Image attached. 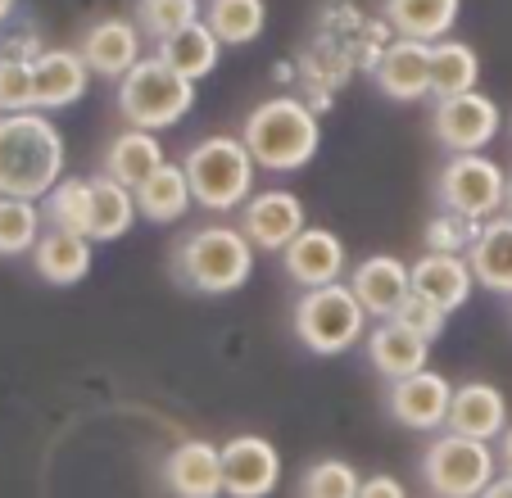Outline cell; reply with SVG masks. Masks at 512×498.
Instances as JSON below:
<instances>
[{"instance_id":"1","label":"cell","mask_w":512,"mask_h":498,"mask_svg":"<svg viewBox=\"0 0 512 498\" xmlns=\"http://www.w3.org/2000/svg\"><path fill=\"white\" fill-rule=\"evenodd\" d=\"M64 159V132L46 109L0 114V195L41 204L64 177Z\"/></svg>"},{"instance_id":"2","label":"cell","mask_w":512,"mask_h":498,"mask_svg":"<svg viewBox=\"0 0 512 498\" xmlns=\"http://www.w3.org/2000/svg\"><path fill=\"white\" fill-rule=\"evenodd\" d=\"M254 277V245L241 227H200L173 249V281L191 295L223 299Z\"/></svg>"},{"instance_id":"3","label":"cell","mask_w":512,"mask_h":498,"mask_svg":"<svg viewBox=\"0 0 512 498\" xmlns=\"http://www.w3.org/2000/svg\"><path fill=\"white\" fill-rule=\"evenodd\" d=\"M241 141L250 145L254 163L268 168V173H300L304 163H313L322 150V123L295 96H272L250 109Z\"/></svg>"},{"instance_id":"4","label":"cell","mask_w":512,"mask_h":498,"mask_svg":"<svg viewBox=\"0 0 512 498\" xmlns=\"http://www.w3.org/2000/svg\"><path fill=\"white\" fill-rule=\"evenodd\" d=\"M182 168L191 177V195L209 213H236L254 195V154L241 136H200L182 154Z\"/></svg>"},{"instance_id":"5","label":"cell","mask_w":512,"mask_h":498,"mask_svg":"<svg viewBox=\"0 0 512 498\" xmlns=\"http://www.w3.org/2000/svg\"><path fill=\"white\" fill-rule=\"evenodd\" d=\"M114 105L127 127L164 132V127H177L195 109V82L177 73L173 64H164L159 55H141L132 73L118 82Z\"/></svg>"},{"instance_id":"6","label":"cell","mask_w":512,"mask_h":498,"mask_svg":"<svg viewBox=\"0 0 512 498\" xmlns=\"http://www.w3.org/2000/svg\"><path fill=\"white\" fill-rule=\"evenodd\" d=\"M363 317L368 308L358 304L349 281H331V286L300 290L295 308H290V326L309 354L318 358H340L363 340Z\"/></svg>"},{"instance_id":"7","label":"cell","mask_w":512,"mask_h":498,"mask_svg":"<svg viewBox=\"0 0 512 498\" xmlns=\"http://www.w3.org/2000/svg\"><path fill=\"white\" fill-rule=\"evenodd\" d=\"M417 471L435 498H481V489L499 476V449H490V440L435 431V440L422 449Z\"/></svg>"},{"instance_id":"8","label":"cell","mask_w":512,"mask_h":498,"mask_svg":"<svg viewBox=\"0 0 512 498\" xmlns=\"http://www.w3.org/2000/svg\"><path fill=\"white\" fill-rule=\"evenodd\" d=\"M435 200L440 209L463 213V218H494L503 213V200H508V173H503L494 159L476 154H449L445 168L435 173Z\"/></svg>"},{"instance_id":"9","label":"cell","mask_w":512,"mask_h":498,"mask_svg":"<svg viewBox=\"0 0 512 498\" xmlns=\"http://www.w3.org/2000/svg\"><path fill=\"white\" fill-rule=\"evenodd\" d=\"M499 105L481 91H463V96L435 100L431 109V136L445 154H476L499 136Z\"/></svg>"},{"instance_id":"10","label":"cell","mask_w":512,"mask_h":498,"mask_svg":"<svg viewBox=\"0 0 512 498\" xmlns=\"http://www.w3.org/2000/svg\"><path fill=\"white\" fill-rule=\"evenodd\" d=\"M449 403H454V385L449 376H440L435 367H422V372L404 376V381H390L386 390V408L399 426L408 431L435 435L449 426Z\"/></svg>"},{"instance_id":"11","label":"cell","mask_w":512,"mask_h":498,"mask_svg":"<svg viewBox=\"0 0 512 498\" xmlns=\"http://www.w3.org/2000/svg\"><path fill=\"white\" fill-rule=\"evenodd\" d=\"M223 449V489L227 498H268L281 485V453L263 435H232Z\"/></svg>"},{"instance_id":"12","label":"cell","mask_w":512,"mask_h":498,"mask_svg":"<svg viewBox=\"0 0 512 498\" xmlns=\"http://www.w3.org/2000/svg\"><path fill=\"white\" fill-rule=\"evenodd\" d=\"M304 227H309V213H304L300 195L290 191H259L241 204V231L259 254H281Z\"/></svg>"},{"instance_id":"13","label":"cell","mask_w":512,"mask_h":498,"mask_svg":"<svg viewBox=\"0 0 512 498\" xmlns=\"http://www.w3.org/2000/svg\"><path fill=\"white\" fill-rule=\"evenodd\" d=\"M372 82L381 87V96L399 100V105L426 100L431 96V41L395 37L372 64Z\"/></svg>"},{"instance_id":"14","label":"cell","mask_w":512,"mask_h":498,"mask_svg":"<svg viewBox=\"0 0 512 498\" xmlns=\"http://www.w3.org/2000/svg\"><path fill=\"white\" fill-rule=\"evenodd\" d=\"M281 268H286V277L300 290L331 286V281H340L349 272L345 240L327 227H304L300 236L281 249Z\"/></svg>"},{"instance_id":"15","label":"cell","mask_w":512,"mask_h":498,"mask_svg":"<svg viewBox=\"0 0 512 498\" xmlns=\"http://www.w3.org/2000/svg\"><path fill=\"white\" fill-rule=\"evenodd\" d=\"M173 498H223V449L209 440H182L159 467Z\"/></svg>"},{"instance_id":"16","label":"cell","mask_w":512,"mask_h":498,"mask_svg":"<svg viewBox=\"0 0 512 498\" xmlns=\"http://www.w3.org/2000/svg\"><path fill=\"white\" fill-rule=\"evenodd\" d=\"M91 87V68L78 50H37L32 55V105L55 114V109L78 105Z\"/></svg>"},{"instance_id":"17","label":"cell","mask_w":512,"mask_h":498,"mask_svg":"<svg viewBox=\"0 0 512 498\" xmlns=\"http://www.w3.org/2000/svg\"><path fill=\"white\" fill-rule=\"evenodd\" d=\"M141 37L145 32L127 19H96L78 41V55L87 59L91 77H105V82H123L127 73L141 59Z\"/></svg>"},{"instance_id":"18","label":"cell","mask_w":512,"mask_h":498,"mask_svg":"<svg viewBox=\"0 0 512 498\" xmlns=\"http://www.w3.org/2000/svg\"><path fill=\"white\" fill-rule=\"evenodd\" d=\"M349 286H354L358 304L368 308V317L386 322L413 290V263H399L395 254H368L363 263L349 268Z\"/></svg>"},{"instance_id":"19","label":"cell","mask_w":512,"mask_h":498,"mask_svg":"<svg viewBox=\"0 0 512 498\" xmlns=\"http://www.w3.org/2000/svg\"><path fill=\"white\" fill-rule=\"evenodd\" d=\"M363 349H368L372 372L386 376V381H404V376L431 367V340H422L417 331L390 322V317L377 322L368 336H363Z\"/></svg>"},{"instance_id":"20","label":"cell","mask_w":512,"mask_h":498,"mask_svg":"<svg viewBox=\"0 0 512 498\" xmlns=\"http://www.w3.org/2000/svg\"><path fill=\"white\" fill-rule=\"evenodd\" d=\"M445 431L472 435V440H499L508 431V399L499 385L490 381H467L454 385V403H449V426Z\"/></svg>"},{"instance_id":"21","label":"cell","mask_w":512,"mask_h":498,"mask_svg":"<svg viewBox=\"0 0 512 498\" xmlns=\"http://www.w3.org/2000/svg\"><path fill=\"white\" fill-rule=\"evenodd\" d=\"M467 263H472L476 286L499 299H512V213L508 209L481 222V236L467 249Z\"/></svg>"},{"instance_id":"22","label":"cell","mask_w":512,"mask_h":498,"mask_svg":"<svg viewBox=\"0 0 512 498\" xmlns=\"http://www.w3.org/2000/svg\"><path fill=\"white\" fill-rule=\"evenodd\" d=\"M472 286L476 277L467 254H435V249H426L422 259L413 263V290L426 295L431 304H440L445 313H458L472 299Z\"/></svg>"},{"instance_id":"23","label":"cell","mask_w":512,"mask_h":498,"mask_svg":"<svg viewBox=\"0 0 512 498\" xmlns=\"http://www.w3.org/2000/svg\"><path fill=\"white\" fill-rule=\"evenodd\" d=\"M91 245H96L91 236L46 227L37 240V249H32V268H37V277L50 281V286H78V281H87L91 259H96Z\"/></svg>"},{"instance_id":"24","label":"cell","mask_w":512,"mask_h":498,"mask_svg":"<svg viewBox=\"0 0 512 498\" xmlns=\"http://www.w3.org/2000/svg\"><path fill=\"white\" fill-rule=\"evenodd\" d=\"M195 195H191V177H186L182 163H164L159 173H150L136 186V209L145 222H159V227H173L191 213Z\"/></svg>"},{"instance_id":"25","label":"cell","mask_w":512,"mask_h":498,"mask_svg":"<svg viewBox=\"0 0 512 498\" xmlns=\"http://www.w3.org/2000/svg\"><path fill=\"white\" fill-rule=\"evenodd\" d=\"M381 14L395 28V37H417V41H440L454 32L463 0H381Z\"/></svg>"},{"instance_id":"26","label":"cell","mask_w":512,"mask_h":498,"mask_svg":"<svg viewBox=\"0 0 512 498\" xmlns=\"http://www.w3.org/2000/svg\"><path fill=\"white\" fill-rule=\"evenodd\" d=\"M164 145H159L155 132H141V127H127V132H118L114 141H109L105 150V173L114 177V182L123 186H141L150 173H159L164 168Z\"/></svg>"},{"instance_id":"27","label":"cell","mask_w":512,"mask_h":498,"mask_svg":"<svg viewBox=\"0 0 512 498\" xmlns=\"http://www.w3.org/2000/svg\"><path fill=\"white\" fill-rule=\"evenodd\" d=\"M136 218H141L136 191L114 182V177L100 168V173L91 177V240H100V245H105V240H123Z\"/></svg>"},{"instance_id":"28","label":"cell","mask_w":512,"mask_h":498,"mask_svg":"<svg viewBox=\"0 0 512 498\" xmlns=\"http://www.w3.org/2000/svg\"><path fill=\"white\" fill-rule=\"evenodd\" d=\"M155 55L164 59V64H173L182 77H191V82H204V77L218 68V55H223V41H218V32L209 28V23H191V28H182L177 37L159 41Z\"/></svg>"},{"instance_id":"29","label":"cell","mask_w":512,"mask_h":498,"mask_svg":"<svg viewBox=\"0 0 512 498\" xmlns=\"http://www.w3.org/2000/svg\"><path fill=\"white\" fill-rule=\"evenodd\" d=\"M476 77H481V55L467 41H454V37L431 41V96L435 100L476 91Z\"/></svg>"},{"instance_id":"30","label":"cell","mask_w":512,"mask_h":498,"mask_svg":"<svg viewBox=\"0 0 512 498\" xmlns=\"http://www.w3.org/2000/svg\"><path fill=\"white\" fill-rule=\"evenodd\" d=\"M204 23L218 32L223 46H250L268 28V5L263 0H209L204 5Z\"/></svg>"},{"instance_id":"31","label":"cell","mask_w":512,"mask_h":498,"mask_svg":"<svg viewBox=\"0 0 512 498\" xmlns=\"http://www.w3.org/2000/svg\"><path fill=\"white\" fill-rule=\"evenodd\" d=\"M46 231L37 200H19V195H0V259H23L32 254Z\"/></svg>"},{"instance_id":"32","label":"cell","mask_w":512,"mask_h":498,"mask_svg":"<svg viewBox=\"0 0 512 498\" xmlns=\"http://www.w3.org/2000/svg\"><path fill=\"white\" fill-rule=\"evenodd\" d=\"M41 218H46V227L91 236V177H59L55 191L41 200Z\"/></svg>"},{"instance_id":"33","label":"cell","mask_w":512,"mask_h":498,"mask_svg":"<svg viewBox=\"0 0 512 498\" xmlns=\"http://www.w3.org/2000/svg\"><path fill=\"white\" fill-rule=\"evenodd\" d=\"M200 19H204L200 0H136V28L155 41V46Z\"/></svg>"},{"instance_id":"34","label":"cell","mask_w":512,"mask_h":498,"mask_svg":"<svg viewBox=\"0 0 512 498\" xmlns=\"http://www.w3.org/2000/svg\"><path fill=\"white\" fill-rule=\"evenodd\" d=\"M358 485H363V476L345 458H318L304 467L300 498H358Z\"/></svg>"},{"instance_id":"35","label":"cell","mask_w":512,"mask_h":498,"mask_svg":"<svg viewBox=\"0 0 512 498\" xmlns=\"http://www.w3.org/2000/svg\"><path fill=\"white\" fill-rule=\"evenodd\" d=\"M476 236H481V222L463 218V213H449V209L435 213L422 231L426 249H435V254H467L476 245Z\"/></svg>"},{"instance_id":"36","label":"cell","mask_w":512,"mask_h":498,"mask_svg":"<svg viewBox=\"0 0 512 498\" xmlns=\"http://www.w3.org/2000/svg\"><path fill=\"white\" fill-rule=\"evenodd\" d=\"M32 105V59L0 55V114H19Z\"/></svg>"},{"instance_id":"37","label":"cell","mask_w":512,"mask_h":498,"mask_svg":"<svg viewBox=\"0 0 512 498\" xmlns=\"http://www.w3.org/2000/svg\"><path fill=\"white\" fill-rule=\"evenodd\" d=\"M390 322H399V326H408V331H417L422 340H440L445 336V326H449V313L440 304H431L426 295H417V290H408V299L395 308V317Z\"/></svg>"},{"instance_id":"38","label":"cell","mask_w":512,"mask_h":498,"mask_svg":"<svg viewBox=\"0 0 512 498\" xmlns=\"http://www.w3.org/2000/svg\"><path fill=\"white\" fill-rule=\"evenodd\" d=\"M358 498H408V489L399 485L390 471H377V476H368L358 485Z\"/></svg>"},{"instance_id":"39","label":"cell","mask_w":512,"mask_h":498,"mask_svg":"<svg viewBox=\"0 0 512 498\" xmlns=\"http://www.w3.org/2000/svg\"><path fill=\"white\" fill-rule=\"evenodd\" d=\"M481 498H512V471H499V476L481 489Z\"/></svg>"},{"instance_id":"40","label":"cell","mask_w":512,"mask_h":498,"mask_svg":"<svg viewBox=\"0 0 512 498\" xmlns=\"http://www.w3.org/2000/svg\"><path fill=\"white\" fill-rule=\"evenodd\" d=\"M499 471H512V422H508V431L499 435Z\"/></svg>"},{"instance_id":"41","label":"cell","mask_w":512,"mask_h":498,"mask_svg":"<svg viewBox=\"0 0 512 498\" xmlns=\"http://www.w3.org/2000/svg\"><path fill=\"white\" fill-rule=\"evenodd\" d=\"M14 10H19V0H0V28L14 19Z\"/></svg>"},{"instance_id":"42","label":"cell","mask_w":512,"mask_h":498,"mask_svg":"<svg viewBox=\"0 0 512 498\" xmlns=\"http://www.w3.org/2000/svg\"><path fill=\"white\" fill-rule=\"evenodd\" d=\"M503 209L512 213V173H508V200H503Z\"/></svg>"}]
</instances>
